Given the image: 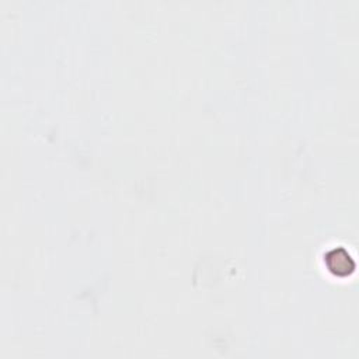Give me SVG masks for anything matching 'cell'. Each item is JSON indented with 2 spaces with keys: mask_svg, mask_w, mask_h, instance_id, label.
<instances>
[{
  "mask_svg": "<svg viewBox=\"0 0 359 359\" xmlns=\"http://www.w3.org/2000/svg\"><path fill=\"white\" fill-rule=\"evenodd\" d=\"M323 262L327 271L331 272L337 279H346L356 269L355 259L351 257L349 251L341 245L328 248V251L324 252Z\"/></svg>",
  "mask_w": 359,
  "mask_h": 359,
  "instance_id": "obj_1",
  "label": "cell"
}]
</instances>
